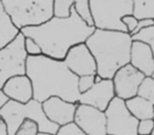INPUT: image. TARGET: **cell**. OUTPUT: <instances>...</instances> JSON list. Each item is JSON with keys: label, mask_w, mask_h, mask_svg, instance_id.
Here are the masks:
<instances>
[{"label": "cell", "mask_w": 154, "mask_h": 135, "mask_svg": "<svg viewBox=\"0 0 154 135\" xmlns=\"http://www.w3.org/2000/svg\"><path fill=\"white\" fill-rule=\"evenodd\" d=\"M26 75L32 81L34 99L42 103L51 97H59L78 103L79 77L70 71L63 60L48 56H28Z\"/></svg>", "instance_id": "1"}, {"label": "cell", "mask_w": 154, "mask_h": 135, "mask_svg": "<svg viewBox=\"0 0 154 135\" xmlns=\"http://www.w3.org/2000/svg\"><path fill=\"white\" fill-rule=\"evenodd\" d=\"M95 30V28L89 26L82 21L73 7L69 18L53 17L42 26L26 28L21 30V33L38 43L42 55L53 59L64 60L73 47L86 43Z\"/></svg>", "instance_id": "2"}, {"label": "cell", "mask_w": 154, "mask_h": 135, "mask_svg": "<svg viewBox=\"0 0 154 135\" xmlns=\"http://www.w3.org/2000/svg\"><path fill=\"white\" fill-rule=\"evenodd\" d=\"M133 39L129 33L95 30L86 41L97 64V75L113 79L122 68L130 63Z\"/></svg>", "instance_id": "3"}, {"label": "cell", "mask_w": 154, "mask_h": 135, "mask_svg": "<svg viewBox=\"0 0 154 135\" xmlns=\"http://www.w3.org/2000/svg\"><path fill=\"white\" fill-rule=\"evenodd\" d=\"M0 118L7 124L9 135H15L24 120L31 119L38 124L39 132L56 135L60 127L50 121L42 109V103L32 99L28 103L8 100L0 109Z\"/></svg>", "instance_id": "4"}, {"label": "cell", "mask_w": 154, "mask_h": 135, "mask_svg": "<svg viewBox=\"0 0 154 135\" xmlns=\"http://www.w3.org/2000/svg\"><path fill=\"white\" fill-rule=\"evenodd\" d=\"M5 12L21 32L47 23L54 17V0H2Z\"/></svg>", "instance_id": "5"}, {"label": "cell", "mask_w": 154, "mask_h": 135, "mask_svg": "<svg viewBox=\"0 0 154 135\" xmlns=\"http://www.w3.org/2000/svg\"><path fill=\"white\" fill-rule=\"evenodd\" d=\"M96 30L128 33L122 18L133 15V0H90Z\"/></svg>", "instance_id": "6"}, {"label": "cell", "mask_w": 154, "mask_h": 135, "mask_svg": "<svg viewBox=\"0 0 154 135\" xmlns=\"http://www.w3.org/2000/svg\"><path fill=\"white\" fill-rule=\"evenodd\" d=\"M24 43L26 36L20 32L10 44L0 50V91L12 77L26 75L28 54Z\"/></svg>", "instance_id": "7"}, {"label": "cell", "mask_w": 154, "mask_h": 135, "mask_svg": "<svg viewBox=\"0 0 154 135\" xmlns=\"http://www.w3.org/2000/svg\"><path fill=\"white\" fill-rule=\"evenodd\" d=\"M105 114L108 135H137L139 120L131 114L125 100L115 97Z\"/></svg>", "instance_id": "8"}, {"label": "cell", "mask_w": 154, "mask_h": 135, "mask_svg": "<svg viewBox=\"0 0 154 135\" xmlns=\"http://www.w3.org/2000/svg\"><path fill=\"white\" fill-rule=\"evenodd\" d=\"M146 76L130 63L125 66L113 77L116 97L127 101L137 96L140 84Z\"/></svg>", "instance_id": "9"}, {"label": "cell", "mask_w": 154, "mask_h": 135, "mask_svg": "<svg viewBox=\"0 0 154 135\" xmlns=\"http://www.w3.org/2000/svg\"><path fill=\"white\" fill-rule=\"evenodd\" d=\"M74 124L87 135H108L106 114L96 108L78 103Z\"/></svg>", "instance_id": "10"}, {"label": "cell", "mask_w": 154, "mask_h": 135, "mask_svg": "<svg viewBox=\"0 0 154 135\" xmlns=\"http://www.w3.org/2000/svg\"><path fill=\"white\" fill-rule=\"evenodd\" d=\"M63 61L70 71L78 77L97 75L96 61L86 43L73 47L68 52Z\"/></svg>", "instance_id": "11"}, {"label": "cell", "mask_w": 154, "mask_h": 135, "mask_svg": "<svg viewBox=\"0 0 154 135\" xmlns=\"http://www.w3.org/2000/svg\"><path fill=\"white\" fill-rule=\"evenodd\" d=\"M115 97L113 80L103 79L101 81L95 84L88 92L82 93L79 97L78 103L90 106L105 112Z\"/></svg>", "instance_id": "12"}, {"label": "cell", "mask_w": 154, "mask_h": 135, "mask_svg": "<svg viewBox=\"0 0 154 135\" xmlns=\"http://www.w3.org/2000/svg\"><path fill=\"white\" fill-rule=\"evenodd\" d=\"M78 103L66 101L59 97H51L42 103V109L47 118L59 127L74 122Z\"/></svg>", "instance_id": "13"}, {"label": "cell", "mask_w": 154, "mask_h": 135, "mask_svg": "<svg viewBox=\"0 0 154 135\" xmlns=\"http://www.w3.org/2000/svg\"><path fill=\"white\" fill-rule=\"evenodd\" d=\"M2 92L9 100L19 103H28L34 99L32 81L26 75L12 77L5 84Z\"/></svg>", "instance_id": "14"}, {"label": "cell", "mask_w": 154, "mask_h": 135, "mask_svg": "<svg viewBox=\"0 0 154 135\" xmlns=\"http://www.w3.org/2000/svg\"><path fill=\"white\" fill-rule=\"evenodd\" d=\"M130 64L141 72L146 77L152 76L154 73V56L151 48L141 41H133Z\"/></svg>", "instance_id": "15"}, {"label": "cell", "mask_w": 154, "mask_h": 135, "mask_svg": "<svg viewBox=\"0 0 154 135\" xmlns=\"http://www.w3.org/2000/svg\"><path fill=\"white\" fill-rule=\"evenodd\" d=\"M19 34L20 31L13 24L5 12L2 0H0V50L10 44Z\"/></svg>", "instance_id": "16"}, {"label": "cell", "mask_w": 154, "mask_h": 135, "mask_svg": "<svg viewBox=\"0 0 154 135\" xmlns=\"http://www.w3.org/2000/svg\"><path fill=\"white\" fill-rule=\"evenodd\" d=\"M128 110L136 119H153L154 105L140 96H135L126 101Z\"/></svg>", "instance_id": "17"}, {"label": "cell", "mask_w": 154, "mask_h": 135, "mask_svg": "<svg viewBox=\"0 0 154 135\" xmlns=\"http://www.w3.org/2000/svg\"><path fill=\"white\" fill-rule=\"evenodd\" d=\"M133 15L138 20H154V0H135Z\"/></svg>", "instance_id": "18"}, {"label": "cell", "mask_w": 154, "mask_h": 135, "mask_svg": "<svg viewBox=\"0 0 154 135\" xmlns=\"http://www.w3.org/2000/svg\"><path fill=\"white\" fill-rule=\"evenodd\" d=\"M74 9L76 13L78 14V16L82 18V21L86 22L89 26L94 28V20H93V15L89 0H76Z\"/></svg>", "instance_id": "19"}, {"label": "cell", "mask_w": 154, "mask_h": 135, "mask_svg": "<svg viewBox=\"0 0 154 135\" xmlns=\"http://www.w3.org/2000/svg\"><path fill=\"white\" fill-rule=\"evenodd\" d=\"M74 0H54V17L66 19L71 16Z\"/></svg>", "instance_id": "20"}, {"label": "cell", "mask_w": 154, "mask_h": 135, "mask_svg": "<svg viewBox=\"0 0 154 135\" xmlns=\"http://www.w3.org/2000/svg\"><path fill=\"white\" fill-rule=\"evenodd\" d=\"M138 96L145 98L154 105V78L149 76L143 79L138 90Z\"/></svg>", "instance_id": "21"}, {"label": "cell", "mask_w": 154, "mask_h": 135, "mask_svg": "<svg viewBox=\"0 0 154 135\" xmlns=\"http://www.w3.org/2000/svg\"><path fill=\"white\" fill-rule=\"evenodd\" d=\"M132 39L133 41H141V42L147 43L151 48L152 53H153L154 56V26L141 30L137 34L133 35Z\"/></svg>", "instance_id": "22"}, {"label": "cell", "mask_w": 154, "mask_h": 135, "mask_svg": "<svg viewBox=\"0 0 154 135\" xmlns=\"http://www.w3.org/2000/svg\"><path fill=\"white\" fill-rule=\"evenodd\" d=\"M38 124L31 119H26L19 127L15 135H38L39 134Z\"/></svg>", "instance_id": "23"}, {"label": "cell", "mask_w": 154, "mask_h": 135, "mask_svg": "<svg viewBox=\"0 0 154 135\" xmlns=\"http://www.w3.org/2000/svg\"><path fill=\"white\" fill-rule=\"evenodd\" d=\"M95 76L96 75H89V76L79 77V80H78V89H79L80 94L88 92L90 89L93 88V86L95 84Z\"/></svg>", "instance_id": "24"}, {"label": "cell", "mask_w": 154, "mask_h": 135, "mask_svg": "<svg viewBox=\"0 0 154 135\" xmlns=\"http://www.w3.org/2000/svg\"><path fill=\"white\" fill-rule=\"evenodd\" d=\"M24 48H26V52L28 56H40L42 55V51L41 48L38 45V43L32 38L26 37V43H24Z\"/></svg>", "instance_id": "25"}, {"label": "cell", "mask_w": 154, "mask_h": 135, "mask_svg": "<svg viewBox=\"0 0 154 135\" xmlns=\"http://www.w3.org/2000/svg\"><path fill=\"white\" fill-rule=\"evenodd\" d=\"M154 131V119L140 120L137 128V135H152Z\"/></svg>", "instance_id": "26"}, {"label": "cell", "mask_w": 154, "mask_h": 135, "mask_svg": "<svg viewBox=\"0 0 154 135\" xmlns=\"http://www.w3.org/2000/svg\"><path fill=\"white\" fill-rule=\"evenodd\" d=\"M56 135H87L85 132H82L74 122L66 126L60 127Z\"/></svg>", "instance_id": "27"}, {"label": "cell", "mask_w": 154, "mask_h": 135, "mask_svg": "<svg viewBox=\"0 0 154 135\" xmlns=\"http://www.w3.org/2000/svg\"><path fill=\"white\" fill-rule=\"evenodd\" d=\"M122 22H124V24L127 26L128 33L132 36V35L134 34L135 31H136L139 20L137 19L134 15H129V16H126V17L122 18Z\"/></svg>", "instance_id": "28"}, {"label": "cell", "mask_w": 154, "mask_h": 135, "mask_svg": "<svg viewBox=\"0 0 154 135\" xmlns=\"http://www.w3.org/2000/svg\"><path fill=\"white\" fill-rule=\"evenodd\" d=\"M151 26H154V20L153 19H143V20H139L138 22V26H137L136 31L134 32V34H137L138 32H140L141 30H145V29L148 28H151ZM132 35V36H133Z\"/></svg>", "instance_id": "29"}, {"label": "cell", "mask_w": 154, "mask_h": 135, "mask_svg": "<svg viewBox=\"0 0 154 135\" xmlns=\"http://www.w3.org/2000/svg\"><path fill=\"white\" fill-rule=\"evenodd\" d=\"M0 135H9L7 124L0 118Z\"/></svg>", "instance_id": "30"}, {"label": "cell", "mask_w": 154, "mask_h": 135, "mask_svg": "<svg viewBox=\"0 0 154 135\" xmlns=\"http://www.w3.org/2000/svg\"><path fill=\"white\" fill-rule=\"evenodd\" d=\"M8 100H9V99H8L7 96L3 94L2 91H0V109L3 107V105H5V103H7Z\"/></svg>", "instance_id": "31"}, {"label": "cell", "mask_w": 154, "mask_h": 135, "mask_svg": "<svg viewBox=\"0 0 154 135\" xmlns=\"http://www.w3.org/2000/svg\"><path fill=\"white\" fill-rule=\"evenodd\" d=\"M38 135H51V134H45V133H39Z\"/></svg>", "instance_id": "32"}, {"label": "cell", "mask_w": 154, "mask_h": 135, "mask_svg": "<svg viewBox=\"0 0 154 135\" xmlns=\"http://www.w3.org/2000/svg\"><path fill=\"white\" fill-rule=\"evenodd\" d=\"M151 77H153V78H154V73H153V74H152V76H151Z\"/></svg>", "instance_id": "33"}, {"label": "cell", "mask_w": 154, "mask_h": 135, "mask_svg": "<svg viewBox=\"0 0 154 135\" xmlns=\"http://www.w3.org/2000/svg\"><path fill=\"white\" fill-rule=\"evenodd\" d=\"M153 119H154V112H153Z\"/></svg>", "instance_id": "34"}]
</instances>
